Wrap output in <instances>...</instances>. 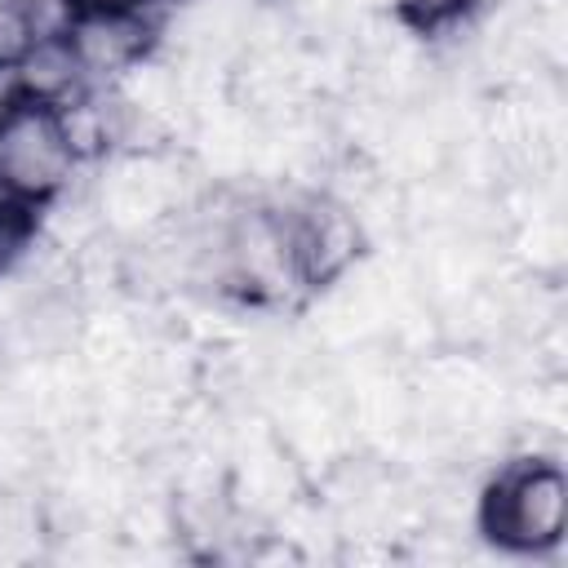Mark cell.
Wrapping results in <instances>:
<instances>
[{
  "label": "cell",
  "instance_id": "obj_7",
  "mask_svg": "<svg viewBox=\"0 0 568 568\" xmlns=\"http://www.w3.org/2000/svg\"><path fill=\"white\" fill-rule=\"evenodd\" d=\"M399 18L413 27V31H426V36H439V31H453L462 27L479 0H395Z\"/></svg>",
  "mask_w": 568,
  "mask_h": 568
},
{
  "label": "cell",
  "instance_id": "obj_4",
  "mask_svg": "<svg viewBox=\"0 0 568 568\" xmlns=\"http://www.w3.org/2000/svg\"><path fill=\"white\" fill-rule=\"evenodd\" d=\"M284 226H288L302 288H324L342 280L364 248L359 213L333 195H306V200L284 204Z\"/></svg>",
  "mask_w": 568,
  "mask_h": 568
},
{
  "label": "cell",
  "instance_id": "obj_3",
  "mask_svg": "<svg viewBox=\"0 0 568 568\" xmlns=\"http://www.w3.org/2000/svg\"><path fill=\"white\" fill-rule=\"evenodd\" d=\"M62 36L71 40L89 89H115V84H124L151 58L160 22H155V4H138V9H80V13L67 18Z\"/></svg>",
  "mask_w": 568,
  "mask_h": 568
},
{
  "label": "cell",
  "instance_id": "obj_2",
  "mask_svg": "<svg viewBox=\"0 0 568 568\" xmlns=\"http://www.w3.org/2000/svg\"><path fill=\"white\" fill-rule=\"evenodd\" d=\"M80 164L84 160L67 138L62 111L13 98V106L0 115V191L44 209L71 186Z\"/></svg>",
  "mask_w": 568,
  "mask_h": 568
},
{
  "label": "cell",
  "instance_id": "obj_1",
  "mask_svg": "<svg viewBox=\"0 0 568 568\" xmlns=\"http://www.w3.org/2000/svg\"><path fill=\"white\" fill-rule=\"evenodd\" d=\"M484 532L510 555H546L568 532V475L550 457L510 462L479 501Z\"/></svg>",
  "mask_w": 568,
  "mask_h": 568
},
{
  "label": "cell",
  "instance_id": "obj_6",
  "mask_svg": "<svg viewBox=\"0 0 568 568\" xmlns=\"http://www.w3.org/2000/svg\"><path fill=\"white\" fill-rule=\"evenodd\" d=\"M44 31L53 27L40 0H0V71H13Z\"/></svg>",
  "mask_w": 568,
  "mask_h": 568
},
{
  "label": "cell",
  "instance_id": "obj_9",
  "mask_svg": "<svg viewBox=\"0 0 568 568\" xmlns=\"http://www.w3.org/2000/svg\"><path fill=\"white\" fill-rule=\"evenodd\" d=\"M138 4H160V0H67L71 13H80V9H138Z\"/></svg>",
  "mask_w": 568,
  "mask_h": 568
},
{
  "label": "cell",
  "instance_id": "obj_5",
  "mask_svg": "<svg viewBox=\"0 0 568 568\" xmlns=\"http://www.w3.org/2000/svg\"><path fill=\"white\" fill-rule=\"evenodd\" d=\"M13 89L18 98L27 102H44V106H67L71 98H80L89 89L84 71H80V58L71 49V40L62 31H44L27 53L22 62L13 67Z\"/></svg>",
  "mask_w": 568,
  "mask_h": 568
},
{
  "label": "cell",
  "instance_id": "obj_8",
  "mask_svg": "<svg viewBox=\"0 0 568 568\" xmlns=\"http://www.w3.org/2000/svg\"><path fill=\"white\" fill-rule=\"evenodd\" d=\"M36 213L40 209H31V204H22V200H13V195L0 191V271H9L31 248V240H36Z\"/></svg>",
  "mask_w": 568,
  "mask_h": 568
}]
</instances>
